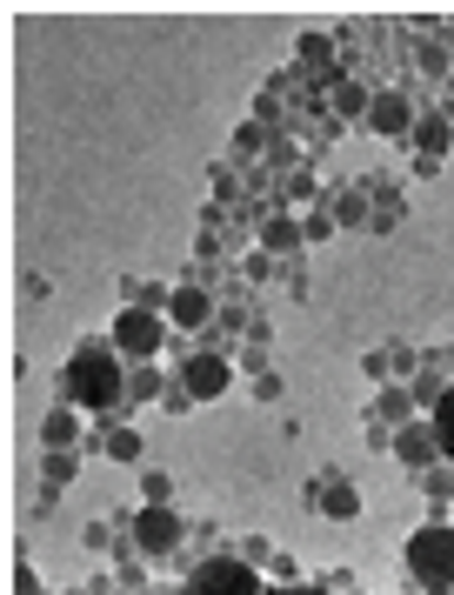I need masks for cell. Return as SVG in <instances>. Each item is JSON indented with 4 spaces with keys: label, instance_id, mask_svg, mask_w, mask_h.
I'll use <instances>...</instances> for the list:
<instances>
[{
    "label": "cell",
    "instance_id": "cell-23",
    "mask_svg": "<svg viewBox=\"0 0 454 595\" xmlns=\"http://www.w3.org/2000/svg\"><path fill=\"white\" fill-rule=\"evenodd\" d=\"M241 562H254V569H267V562H275V549H267V542L254 536V542H241Z\"/></svg>",
    "mask_w": 454,
    "mask_h": 595
},
{
    "label": "cell",
    "instance_id": "cell-22",
    "mask_svg": "<svg viewBox=\"0 0 454 595\" xmlns=\"http://www.w3.org/2000/svg\"><path fill=\"white\" fill-rule=\"evenodd\" d=\"M328 54H334L328 34H308V41H301V67H328Z\"/></svg>",
    "mask_w": 454,
    "mask_h": 595
},
{
    "label": "cell",
    "instance_id": "cell-24",
    "mask_svg": "<svg viewBox=\"0 0 454 595\" xmlns=\"http://www.w3.org/2000/svg\"><path fill=\"white\" fill-rule=\"evenodd\" d=\"M267 575H275V588H288V582H301V569H295L288 555H275V562H267Z\"/></svg>",
    "mask_w": 454,
    "mask_h": 595
},
{
    "label": "cell",
    "instance_id": "cell-27",
    "mask_svg": "<svg viewBox=\"0 0 454 595\" xmlns=\"http://www.w3.org/2000/svg\"><path fill=\"white\" fill-rule=\"evenodd\" d=\"M14 595H41V575H34V569H27V562H21V569H14Z\"/></svg>",
    "mask_w": 454,
    "mask_h": 595
},
{
    "label": "cell",
    "instance_id": "cell-13",
    "mask_svg": "<svg viewBox=\"0 0 454 595\" xmlns=\"http://www.w3.org/2000/svg\"><path fill=\"white\" fill-rule=\"evenodd\" d=\"M428 421H434V442H441V462H454V382L441 388V401L428 408Z\"/></svg>",
    "mask_w": 454,
    "mask_h": 595
},
{
    "label": "cell",
    "instance_id": "cell-10",
    "mask_svg": "<svg viewBox=\"0 0 454 595\" xmlns=\"http://www.w3.org/2000/svg\"><path fill=\"white\" fill-rule=\"evenodd\" d=\"M74 442H80V408H67V401L47 408L41 415V449H74Z\"/></svg>",
    "mask_w": 454,
    "mask_h": 595
},
{
    "label": "cell",
    "instance_id": "cell-19",
    "mask_svg": "<svg viewBox=\"0 0 454 595\" xmlns=\"http://www.w3.org/2000/svg\"><path fill=\"white\" fill-rule=\"evenodd\" d=\"M101 449H108L114 462H141V455H147V442H141L134 429H108V436H101Z\"/></svg>",
    "mask_w": 454,
    "mask_h": 595
},
{
    "label": "cell",
    "instance_id": "cell-3",
    "mask_svg": "<svg viewBox=\"0 0 454 595\" xmlns=\"http://www.w3.org/2000/svg\"><path fill=\"white\" fill-rule=\"evenodd\" d=\"M174 595H275V582H267L254 562H241V555H208L201 569H188V582H180Z\"/></svg>",
    "mask_w": 454,
    "mask_h": 595
},
{
    "label": "cell",
    "instance_id": "cell-17",
    "mask_svg": "<svg viewBox=\"0 0 454 595\" xmlns=\"http://www.w3.org/2000/svg\"><path fill=\"white\" fill-rule=\"evenodd\" d=\"M414 482H421L428 502H454V462H434V469H421Z\"/></svg>",
    "mask_w": 454,
    "mask_h": 595
},
{
    "label": "cell",
    "instance_id": "cell-14",
    "mask_svg": "<svg viewBox=\"0 0 454 595\" xmlns=\"http://www.w3.org/2000/svg\"><path fill=\"white\" fill-rule=\"evenodd\" d=\"M321 516H334V522H354V516H361V488H347V482H328V495H321Z\"/></svg>",
    "mask_w": 454,
    "mask_h": 595
},
{
    "label": "cell",
    "instance_id": "cell-6",
    "mask_svg": "<svg viewBox=\"0 0 454 595\" xmlns=\"http://www.w3.org/2000/svg\"><path fill=\"white\" fill-rule=\"evenodd\" d=\"M128 536H134V549H141L147 562H167V555L180 549V516H174V508H147V502H141V516L128 522Z\"/></svg>",
    "mask_w": 454,
    "mask_h": 595
},
{
    "label": "cell",
    "instance_id": "cell-7",
    "mask_svg": "<svg viewBox=\"0 0 454 595\" xmlns=\"http://www.w3.org/2000/svg\"><path fill=\"white\" fill-rule=\"evenodd\" d=\"M388 449H395V455H401V462H408L414 475L441 462V442H434V421H428V415H414V421H401V429H395V442H388Z\"/></svg>",
    "mask_w": 454,
    "mask_h": 595
},
{
    "label": "cell",
    "instance_id": "cell-9",
    "mask_svg": "<svg viewBox=\"0 0 454 595\" xmlns=\"http://www.w3.org/2000/svg\"><path fill=\"white\" fill-rule=\"evenodd\" d=\"M167 321H174V328H208V321H214V295H208L201 282H180L174 301H167Z\"/></svg>",
    "mask_w": 454,
    "mask_h": 595
},
{
    "label": "cell",
    "instance_id": "cell-15",
    "mask_svg": "<svg viewBox=\"0 0 454 595\" xmlns=\"http://www.w3.org/2000/svg\"><path fill=\"white\" fill-rule=\"evenodd\" d=\"M160 395H167V375H160L154 362L128 368V401H160Z\"/></svg>",
    "mask_w": 454,
    "mask_h": 595
},
{
    "label": "cell",
    "instance_id": "cell-16",
    "mask_svg": "<svg viewBox=\"0 0 454 595\" xmlns=\"http://www.w3.org/2000/svg\"><path fill=\"white\" fill-rule=\"evenodd\" d=\"M80 475V462H74V449H41V482H54V488H67Z\"/></svg>",
    "mask_w": 454,
    "mask_h": 595
},
{
    "label": "cell",
    "instance_id": "cell-8",
    "mask_svg": "<svg viewBox=\"0 0 454 595\" xmlns=\"http://www.w3.org/2000/svg\"><path fill=\"white\" fill-rule=\"evenodd\" d=\"M368 128H375V134H388V141L414 134V101H408V95H395V88H381V95H375V108H368Z\"/></svg>",
    "mask_w": 454,
    "mask_h": 595
},
{
    "label": "cell",
    "instance_id": "cell-25",
    "mask_svg": "<svg viewBox=\"0 0 454 595\" xmlns=\"http://www.w3.org/2000/svg\"><path fill=\"white\" fill-rule=\"evenodd\" d=\"M160 408H174V415H188V408H195V395H188V388H180V382H174V388L160 395Z\"/></svg>",
    "mask_w": 454,
    "mask_h": 595
},
{
    "label": "cell",
    "instance_id": "cell-20",
    "mask_svg": "<svg viewBox=\"0 0 454 595\" xmlns=\"http://www.w3.org/2000/svg\"><path fill=\"white\" fill-rule=\"evenodd\" d=\"M334 108H341L347 121H361V114H368V108H375V95H361V88H354V80H341V88H334Z\"/></svg>",
    "mask_w": 454,
    "mask_h": 595
},
{
    "label": "cell",
    "instance_id": "cell-28",
    "mask_svg": "<svg viewBox=\"0 0 454 595\" xmlns=\"http://www.w3.org/2000/svg\"><path fill=\"white\" fill-rule=\"evenodd\" d=\"M275 595H334L328 582H288V588H275Z\"/></svg>",
    "mask_w": 454,
    "mask_h": 595
},
{
    "label": "cell",
    "instance_id": "cell-11",
    "mask_svg": "<svg viewBox=\"0 0 454 595\" xmlns=\"http://www.w3.org/2000/svg\"><path fill=\"white\" fill-rule=\"evenodd\" d=\"M414 408H421V401H414V388H408V382H388V388H381V401H375V421L401 429V421H414Z\"/></svg>",
    "mask_w": 454,
    "mask_h": 595
},
{
    "label": "cell",
    "instance_id": "cell-1",
    "mask_svg": "<svg viewBox=\"0 0 454 595\" xmlns=\"http://www.w3.org/2000/svg\"><path fill=\"white\" fill-rule=\"evenodd\" d=\"M60 395L80 415H114L128 401V362H121V349L114 342H80L67 355V368H60Z\"/></svg>",
    "mask_w": 454,
    "mask_h": 595
},
{
    "label": "cell",
    "instance_id": "cell-4",
    "mask_svg": "<svg viewBox=\"0 0 454 595\" xmlns=\"http://www.w3.org/2000/svg\"><path fill=\"white\" fill-rule=\"evenodd\" d=\"M167 334H174V328H167L154 308H134V301H128V308L114 315V328H108V342L121 349V362H128V368H141V362H154V355H160Z\"/></svg>",
    "mask_w": 454,
    "mask_h": 595
},
{
    "label": "cell",
    "instance_id": "cell-18",
    "mask_svg": "<svg viewBox=\"0 0 454 595\" xmlns=\"http://www.w3.org/2000/svg\"><path fill=\"white\" fill-rule=\"evenodd\" d=\"M414 141H421V161H441L454 134H447V121H414Z\"/></svg>",
    "mask_w": 454,
    "mask_h": 595
},
{
    "label": "cell",
    "instance_id": "cell-2",
    "mask_svg": "<svg viewBox=\"0 0 454 595\" xmlns=\"http://www.w3.org/2000/svg\"><path fill=\"white\" fill-rule=\"evenodd\" d=\"M401 562H408V582H421L428 595H454V522H441V516L421 522L408 536Z\"/></svg>",
    "mask_w": 454,
    "mask_h": 595
},
{
    "label": "cell",
    "instance_id": "cell-26",
    "mask_svg": "<svg viewBox=\"0 0 454 595\" xmlns=\"http://www.w3.org/2000/svg\"><path fill=\"white\" fill-rule=\"evenodd\" d=\"M301 234H308V241H328V234H334V221H328V214H308V221H301Z\"/></svg>",
    "mask_w": 454,
    "mask_h": 595
},
{
    "label": "cell",
    "instance_id": "cell-21",
    "mask_svg": "<svg viewBox=\"0 0 454 595\" xmlns=\"http://www.w3.org/2000/svg\"><path fill=\"white\" fill-rule=\"evenodd\" d=\"M141 495H147V508H167V495H174V475H167V469H147V475H141Z\"/></svg>",
    "mask_w": 454,
    "mask_h": 595
},
{
    "label": "cell",
    "instance_id": "cell-12",
    "mask_svg": "<svg viewBox=\"0 0 454 595\" xmlns=\"http://www.w3.org/2000/svg\"><path fill=\"white\" fill-rule=\"evenodd\" d=\"M308 234H301V221L295 214H275V221H261V254H295Z\"/></svg>",
    "mask_w": 454,
    "mask_h": 595
},
{
    "label": "cell",
    "instance_id": "cell-5",
    "mask_svg": "<svg viewBox=\"0 0 454 595\" xmlns=\"http://www.w3.org/2000/svg\"><path fill=\"white\" fill-rule=\"evenodd\" d=\"M174 382L188 388L195 401H221V395L234 388V368H228V355H214V349H195L188 362L174 368Z\"/></svg>",
    "mask_w": 454,
    "mask_h": 595
},
{
    "label": "cell",
    "instance_id": "cell-29",
    "mask_svg": "<svg viewBox=\"0 0 454 595\" xmlns=\"http://www.w3.org/2000/svg\"><path fill=\"white\" fill-rule=\"evenodd\" d=\"M60 595H108V582H95V588H60Z\"/></svg>",
    "mask_w": 454,
    "mask_h": 595
}]
</instances>
